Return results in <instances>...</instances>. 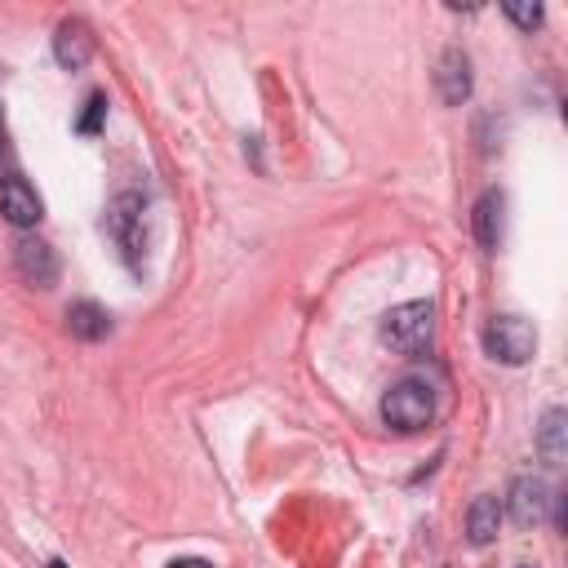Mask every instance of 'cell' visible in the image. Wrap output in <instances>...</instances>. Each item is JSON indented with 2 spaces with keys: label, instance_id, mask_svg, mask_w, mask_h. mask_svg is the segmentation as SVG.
Segmentation results:
<instances>
[{
  "label": "cell",
  "instance_id": "7c38bea8",
  "mask_svg": "<svg viewBox=\"0 0 568 568\" xmlns=\"http://www.w3.org/2000/svg\"><path fill=\"white\" fill-rule=\"evenodd\" d=\"M564 436H568V413L564 409H546L542 426H537V453H542L546 466H564V453H568Z\"/></svg>",
  "mask_w": 568,
  "mask_h": 568
},
{
  "label": "cell",
  "instance_id": "5bb4252c",
  "mask_svg": "<svg viewBox=\"0 0 568 568\" xmlns=\"http://www.w3.org/2000/svg\"><path fill=\"white\" fill-rule=\"evenodd\" d=\"M103 116H107V94H98V90H94V94L85 98V111L76 116V133L94 138V133L103 129Z\"/></svg>",
  "mask_w": 568,
  "mask_h": 568
},
{
  "label": "cell",
  "instance_id": "d6986e66",
  "mask_svg": "<svg viewBox=\"0 0 568 568\" xmlns=\"http://www.w3.org/2000/svg\"><path fill=\"white\" fill-rule=\"evenodd\" d=\"M516 568H537V564H516Z\"/></svg>",
  "mask_w": 568,
  "mask_h": 568
},
{
  "label": "cell",
  "instance_id": "ac0fdd59",
  "mask_svg": "<svg viewBox=\"0 0 568 568\" xmlns=\"http://www.w3.org/2000/svg\"><path fill=\"white\" fill-rule=\"evenodd\" d=\"M49 568H67V564H62V559H49Z\"/></svg>",
  "mask_w": 568,
  "mask_h": 568
},
{
  "label": "cell",
  "instance_id": "ba28073f",
  "mask_svg": "<svg viewBox=\"0 0 568 568\" xmlns=\"http://www.w3.org/2000/svg\"><path fill=\"white\" fill-rule=\"evenodd\" d=\"M54 58L62 71H81L94 58V32L85 19H62L54 32Z\"/></svg>",
  "mask_w": 568,
  "mask_h": 568
},
{
  "label": "cell",
  "instance_id": "9c48e42d",
  "mask_svg": "<svg viewBox=\"0 0 568 568\" xmlns=\"http://www.w3.org/2000/svg\"><path fill=\"white\" fill-rule=\"evenodd\" d=\"M471 227H475V240H480V249H488V253H497V249H502V227H507V196L497 191V187H488V191L475 200Z\"/></svg>",
  "mask_w": 568,
  "mask_h": 568
},
{
  "label": "cell",
  "instance_id": "277c9868",
  "mask_svg": "<svg viewBox=\"0 0 568 568\" xmlns=\"http://www.w3.org/2000/svg\"><path fill=\"white\" fill-rule=\"evenodd\" d=\"M142 209H147V204H142L138 191H120L111 200V209H107V232L120 245L129 267H138V253H142Z\"/></svg>",
  "mask_w": 568,
  "mask_h": 568
},
{
  "label": "cell",
  "instance_id": "7a4b0ae2",
  "mask_svg": "<svg viewBox=\"0 0 568 568\" xmlns=\"http://www.w3.org/2000/svg\"><path fill=\"white\" fill-rule=\"evenodd\" d=\"M382 342L400 355H426L436 342V307L431 303H400L382 316Z\"/></svg>",
  "mask_w": 568,
  "mask_h": 568
},
{
  "label": "cell",
  "instance_id": "4fadbf2b",
  "mask_svg": "<svg viewBox=\"0 0 568 568\" xmlns=\"http://www.w3.org/2000/svg\"><path fill=\"white\" fill-rule=\"evenodd\" d=\"M67 329H71V338H81V342H103L111 333V316L98 303H71L67 307Z\"/></svg>",
  "mask_w": 568,
  "mask_h": 568
},
{
  "label": "cell",
  "instance_id": "5b68a950",
  "mask_svg": "<svg viewBox=\"0 0 568 568\" xmlns=\"http://www.w3.org/2000/svg\"><path fill=\"white\" fill-rule=\"evenodd\" d=\"M0 213L14 223V227H36L40 218H45V204H40V196H36V187L14 169V174H5L0 178Z\"/></svg>",
  "mask_w": 568,
  "mask_h": 568
},
{
  "label": "cell",
  "instance_id": "8fae6325",
  "mask_svg": "<svg viewBox=\"0 0 568 568\" xmlns=\"http://www.w3.org/2000/svg\"><path fill=\"white\" fill-rule=\"evenodd\" d=\"M497 529H502V502H497L493 493H480L471 502V511H466V542L488 546L497 537Z\"/></svg>",
  "mask_w": 568,
  "mask_h": 568
},
{
  "label": "cell",
  "instance_id": "2e32d148",
  "mask_svg": "<svg viewBox=\"0 0 568 568\" xmlns=\"http://www.w3.org/2000/svg\"><path fill=\"white\" fill-rule=\"evenodd\" d=\"M14 174V152H10V133H5V111H0V178Z\"/></svg>",
  "mask_w": 568,
  "mask_h": 568
},
{
  "label": "cell",
  "instance_id": "52a82bcc",
  "mask_svg": "<svg viewBox=\"0 0 568 568\" xmlns=\"http://www.w3.org/2000/svg\"><path fill=\"white\" fill-rule=\"evenodd\" d=\"M551 493H555V488H546V480H537V475H520V480L511 484L507 511H511L516 529L542 524V516H546V507H551Z\"/></svg>",
  "mask_w": 568,
  "mask_h": 568
},
{
  "label": "cell",
  "instance_id": "8992f818",
  "mask_svg": "<svg viewBox=\"0 0 568 568\" xmlns=\"http://www.w3.org/2000/svg\"><path fill=\"white\" fill-rule=\"evenodd\" d=\"M14 267H19V275L27 284H36V289H49V284L58 280V253L40 236H19L14 240Z\"/></svg>",
  "mask_w": 568,
  "mask_h": 568
},
{
  "label": "cell",
  "instance_id": "e0dca14e",
  "mask_svg": "<svg viewBox=\"0 0 568 568\" xmlns=\"http://www.w3.org/2000/svg\"><path fill=\"white\" fill-rule=\"evenodd\" d=\"M169 568H213V564L209 559H174Z\"/></svg>",
  "mask_w": 568,
  "mask_h": 568
},
{
  "label": "cell",
  "instance_id": "30bf717a",
  "mask_svg": "<svg viewBox=\"0 0 568 568\" xmlns=\"http://www.w3.org/2000/svg\"><path fill=\"white\" fill-rule=\"evenodd\" d=\"M436 85H440V98L449 107H462L471 98V58L462 49H445L440 71H436Z\"/></svg>",
  "mask_w": 568,
  "mask_h": 568
},
{
  "label": "cell",
  "instance_id": "3957f363",
  "mask_svg": "<svg viewBox=\"0 0 568 568\" xmlns=\"http://www.w3.org/2000/svg\"><path fill=\"white\" fill-rule=\"evenodd\" d=\"M484 351L497 365H529L537 351V329L524 316H493L484 329Z\"/></svg>",
  "mask_w": 568,
  "mask_h": 568
},
{
  "label": "cell",
  "instance_id": "6da1fadb",
  "mask_svg": "<svg viewBox=\"0 0 568 568\" xmlns=\"http://www.w3.org/2000/svg\"><path fill=\"white\" fill-rule=\"evenodd\" d=\"M436 417V387L422 382V378H400L395 387H387L382 395V422L400 436L426 431Z\"/></svg>",
  "mask_w": 568,
  "mask_h": 568
},
{
  "label": "cell",
  "instance_id": "9a60e30c",
  "mask_svg": "<svg viewBox=\"0 0 568 568\" xmlns=\"http://www.w3.org/2000/svg\"><path fill=\"white\" fill-rule=\"evenodd\" d=\"M507 19L516 23V27H524V32H533V27H542V5L533 0V5H520V0H507Z\"/></svg>",
  "mask_w": 568,
  "mask_h": 568
}]
</instances>
